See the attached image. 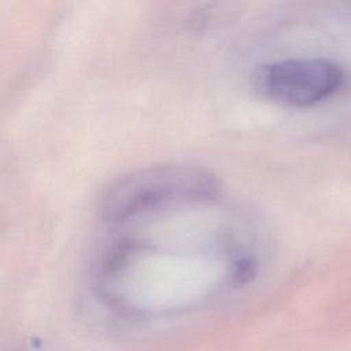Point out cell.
<instances>
[{"mask_svg": "<svg viewBox=\"0 0 351 351\" xmlns=\"http://www.w3.org/2000/svg\"><path fill=\"white\" fill-rule=\"evenodd\" d=\"M219 178L193 165H155L125 174L101 193L99 211L108 222H125L174 206L206 203L218 196Z\"/></svg>", "mask_w": 351, "mask_h": 351, "instance_id": "6da1fadb", "label": "cell"}, {"mask_svg": "<svg viewBox=\"0 0 351 351\" xmlns=\"http://www.w3.org/2000/svg\"><path fill=\"white\" fill-rule=\"evenodd\" d=\"M341 70L321 58L282 59L259 66L252 86L262 97L289 107H308L335 93Z\"/></svg>", "mask_w": 351, "mask_h": 351, "instance_id": "7a4b0ae2", "label": "cell"}]
</instances>
